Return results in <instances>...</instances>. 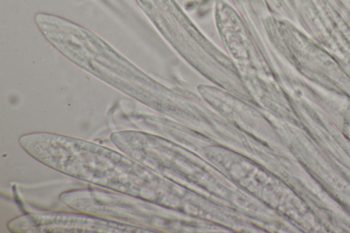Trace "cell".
<instances>
[{"instance_id":"1","label":"cell","mask_w":350,"mask_h":233,"mask_svg":"<svg viewBox=\"0 0 350 233\" xmlns=\"http://www.w3.org/2000/svg\"><path fill=\"white\" fill-rule=\"evenodd\" d=\"M18 143L34 159L75 179L137 197L151 191L148 173L122 152L48 132L22 135Z\"/></svg>"},{"instance_id":"2","label":"cell","mask_w":350,"mask_h":233,"mask_svg":"<svg viewBox=\"0 0 350 233\" xmlns=\"http://www.w3.org/2000/svg\"><path fill=\"white\" fill-rule=\"evenodd\" d=\"M35 20L47 40L72 62L128 96L138 98V70L100 37L55 15L38 13Z\"/></svg>"},{"instance_id":"3","label":"cell","mask_w":350,"mask_h":233,"mask_svg":"<svg viewBox=\"0 0 350 233\" xmlns=\"http://www.w3.org/2000/svg\"><path fill=\"white\" fill-rule=\"evenodd\" d=\"M14 233H137L147 230L84 213L42 211L19 215L7 224Z\"/></svg>"}]
</instances>
